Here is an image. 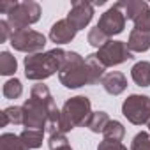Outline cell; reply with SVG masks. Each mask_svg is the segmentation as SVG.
Returning a JSON list of instances; mask_svg holds the SVG:
<instances>
[{"label": "cell", "mask_w": 150, "mask_h": 150, "mask_svg": "<svg viewBox=\"0 0 150 150\" xmlns=\"http://www.w3.org/2000/svg\"><path fill=\"white\" fill-rule=\"evenodd\" d=\"M97 58L104 67H113V65H120L131 58H134L132 51L127 48V42L124 41H108L103 48L97 50Z\"/></svg>", "instance_id": "52a82bcc"}, {"label": "cell", "mask_w": 150, "mask_h": 150, "mask_svg": "<svg viewBox=\"0 0 150 150\" xmlns=\"http://www.w3.org/2000/svg\"><path fill=\"white\" fill-rule=\"evenodd\" d=\"M127 48L132 53H145L150 50V32L132 28L127 39Z\"/></svg>", "instance_id": "4fadbf2b"}, {"label": "cell", "mask_w": 150, "mask_h": 150, "mask_svg": "<svg viewBox=\"0 0 150 150\" xmlns=\"http://www.w3.org/2000/svg\"><path fill=\"white\" fill-rule=\"evenodd\" d=\"M65 53L62 48H53L50 51H41L25 57V76L34 81H42L60 71Z\"/></svg>", "instance_id": "7a4b0ae2"}, {"label": "cell", "mask_w": 150, "mask_h": 150, "mask_svg": "<svg viewBox=\"0 0 150 150\" xmlns=\"http://www.w3.org/2000/svg\"><path fill=\"white\" fill-rule=\"evenodd\" d=\"M131 150H150V134L141 131L132 138Z\"/></svg>", "instance_id": "484cf974"}, {"label": "cell", "mask_w": 150, "mask_h": 150, "mask_svg": "<svg viewBox=\"0 0 150 150\" xmlns=\"http://www.w3.org/2000/svg\"><path fill=\"white\" fill-rule=\"evenodd\" d=\"M92 113V104L87 96H76L64 103L60 110V131L65 134L78 125H85V120Z\"/></svg>", "instance_id": "277c9868"}, {"label": "cell", "mask_w": 150, "mask_h": 150, "mask_svg": "<svg viewBox=\"0 0 150 150\" xmlns=\"http://www.w3.org/2000/svg\"><path fill=\"white\" fill-rule=\"evenodd\" d=\"M87 39H88V44H90V46H94V48H97V50H99V48H103V46L110 41V37H106V35L97 28V25H96L94 28H90V32H88V37H87Z\"/></svg>", "instance_id": "d4e9b609"}, {"label": "cell", "mask_w": 150, "mask_h": 150, "mask_svg": "<svg viewBox=\"0 0 150 150\" xmlns=\"http://www.w3.org/2000/svg\"><path fill=\"white\" fill-rule=\"evenodd\" d=\"M2 122H0V125L6 127L7 124H23V108L21 106H9L6 108L2 113Z\"/></svg>", "instance_id": "ffe728a7"}, {"label": "cell", "mask_w": 150, "mask_h": 150, "mask_svg": "<svg viewBox=\"0 0 150 150\" xmlns=\"http://www.w3.org/2000/svg\"><path fill=\"white\" fill-rule=\"evenodd\" d=\"M2 94H4L6 99H18V97L23 94V85H21V81L16 80V78L6 81V83H4V88H2Z\"/></svg>", "instance_id": "603a6c76"}, {"label": "cell", "mask_w": 150, "mask_h": 150, "mask_svg": "<svg viewBox=\"0 0 150 150\" xmlns=\"http://www.w3.org/2000/svg\"><path fill=\"white\" fill-rule=\"evenodd\" d=\"M122 115L134 125L150 122V97L148 96H129L122 104Z\"/></svg>", "instance_id": "8992f818"}, {"label": "cell", "mask_w": 150, "mask_h": 150, "mask_svg": "<svg viewBox=\"0 0 150 150\" xmlns=\"http://www.w3.org/2000/svg\"><path fill=\"white\" fill-rule=\"evenodd\" d=\"M97 28L106 35V37H113L124 32L125 28V14L122 13V9L113 4L106 13L101 14L99 21H97Z\"/></svg>", "instance_id": "9c48e42d"}, {"label": "cell", "mask_w": 150, "mask_h": 150, "mask_svg": "<svg viewBox=\"0 0 150 150\" xmlns=\"http://www.w3.org/2000/svg\"><path fill=\"white\" fill-rule=\"evenodd\" d=\"M13 35V28L9 27L7 20H0V42H6L7 39H11Z\"/></svg>", "instance_id": "83f0119b"}, {"label": "cell", "mask_w": 150, "mask_h": 150, "mask_svg": "<svg viewBox=\"0 0 150 150\" xmlns=\"http://www.w3.org/2000/svg\"><path fill=\"white\" fill-rule=\"evenodd\" d=\"M94 18V4L85 2V0H76L72 2V7L67 14V21L76 28V30H83Z\"/></svg>", "instance_id": "30bf717a"}, {"label": "cell", "mask_w": 150, "mask_h": 150, "mask_svg": "<svg viewBox=\"0 0 150 150\" xmlns=\"http://www.w3.org/2000/svg\"><path fill=\"white\" fill-rule=\"evenodd\" d=\"M85 60H87V64H88V71H90V80H92V85H97L103 78H104V71H106V67L99 62V58H97V55L96 53H90V55H87L85 57Z\"/></svg>", "instance_id": "e0dca14e"}, {"label": "cell", "mask_w": 150, "mask_h": 150, "mask_svg": "<svg viewBox=\"0 0 150 150\" xmlns=\"http://www.w3.org/2000/svg\"><path fill=\"white\" fill-rule=\"evenodd\" d=\"M97 150H127V146L122 141H111V139H103L97 146Z\"/></svg>", "instance_id": "4316f807"}, {"label": "cell", "mask_w": 150, "mask_h": 150, "mask_svg": "<svg viewBox=\"0 0 150 150\" xmlns=\"http://www.w3.org/2000/svg\"><path fill=\"white\" fill-rule=\"evenodd\" d=\"M76 32L78 30L67 21V18H64V20H58L57 23H53V27L50 28V39L55 44H67L76 37Z\"/></svg>", "instance_id": "8fae6325"}, {"label": "cell", "mask_w": 150, "mask_h": 150, "mask_svg": "<svg viewBox=\"0 0 150 150\" xmlns=\"http://www.w3.org/2000/svg\"><path fill=\"white\" fill-rule=\"evenodd\" d=\"M23 125L27 129H39L51 134L60 131V110L57 108L53 96L42 81L35 83L30 90V97L23 103Z\"/></svg>", "instance_id": "6da1fadb"}, {"label": "cell", "mask_w": 150, "mask_h": 150, "mask_svg": "<svg viewBox=\"0 0 150 150\" xmlns=\"http://www.w3.org/2000/svg\"><path fill=\"white\" fill-rule=\"evenodd\" d=\"M101 85L110 96H120L127 88V78L118 71H111L104 74V78L101 80Z\"/></svg>", "instance_id": "7c38bea8"}, {"label": "cell", "mask_w": 150, "mask_h": 150, "mask_svg": "<svg viewBox=\"0 0 150 150\" xmlns=\"http://www.w3.org/2000/svg\"><path fill=\"white\" fill-rule=\"evenodd\" d=\"M117 6L125 14V20H131V21H134L139 14L150 9V4L143 2V0H120V2H117Z\"/></svg>", "instance_id": "5bb4252c"}, {"label": "cell", "mask_w": 150, "mask_h": 150, "mask_svg": "<svg viewBox=\"0 0 150 150\" xmlns=\"http://www.w3.org/2000/svg\"><path fill=\"white\" fill-rule=\"evenodd\" d=\"M131 76L138 87H150V62H136L131 69Z\"/></svg>", "instance_id": "9a60e30c"}, {"label": "cell", "mask_w": 150, "mask_h": 150, "mask_svg": "<svg viewBox=\"0 0 150 150\" xmlns=\"http://www.w3.org/2000/svg\"><path fill=\"white\" fill-rule=\"evenodd\" d=\"M39 18H41V6L37 2L27 0V2H16L14 9L7 14V23L13 28V32H18L37 23Z\"/></svg>", "instance_id": "5b68a950"}, {"label": "cell", "mask_w": 150, "mask_h": 150, "mask_svg": "<svg viewBox=\"0 0 150 150\" xmlns=\"http://www.w3.org/2000/svg\"><path fill=\"white\" fill-rule=\"evenodd\" d=\"M148 134H150V122H148Z\"/></svg>", "instance_id": "f546056e"}, {"label": "cell", "mask_w": 150, "mask_h": 150, "mask_svg": "<svg viewBox=\"0 0 150 150\" xmlns=\"http://www.w3.org/2000/svg\"><path fill=\"white\" fill-rule=\"evenodd\" d=\"M21 141L27 145L28 150H34V148H39L42 145V139H44V131H39V129H25L21 134H20Z\"/></svg>", "instance_id": "ac0fdd59"}, {"label": "cell", "mask_w": 150, "mask_h": 150, "mask_svg": "<svg viewBox=\"0 0 150 150\" xmlns=\"http://www.w3.org/2000/svg\"><path fill=\"white\" fill-rule=\"evenodd\" d=\"M48 146H50V150H72V146L69 145L64 132L51 134L50 139H48Z\"/></svg>", "instance_id": "cb8c5ba5"}, {"label": "cell", "mask_w": 150, "mask_h": 150, "mask_svg": "<svg viewBox=\"0 0 150 150\" xmlns=\"http://www.w3.org/2000/svg\"><path fill=\"white\" fill-rule=\"evenodd\" d=\"M0 150H28L27 145L21 141L20 134L6 132L0 138Z\"/></svg>", "instance_id": "d6986e66"}, {"label": "cell", "mask_w": 150, "mask_h": 150, "mask_svg": "<svg viewBox=\"0 0 150 150\" xmlns=\"http://www.w3.org/2000/svg\"><path fill=\"white\" fill-rule=\"evenodd\" d=\"M104 139H111V141H122L125 136V127L118 122V120H110V124L106 125L104 132H103Z\"/></svg>", "instance_id": "44dd1931"}, {"label": "cell", "mask_w": 150, "mask_h": 150, "mask_svg": "<svg viewBox=\"0 0 150 150\" xmlns=\"http://www.w3.org/2000/svg\"><path fill=\"white\" fill-rule=\"evenodd\" d=\"M58 80L65 88H80L85 85H92L87 60L76 51H67L64 64L58 71Z\"/></svg>", "instance_id": "3957f363"}, {"label": "cell", "mask_w": 150, "mask_h": 150, "mask_svg": "<svg viewBox=\"0 0 150 150\" xmlns=\"http://www.w3.org/2000/svg\"><path fill=\"white\" fill-rule=\"evenodd\" d=\"M16 69H18V62L9 51L0 53V74L2 76H11L16 72Z\"/></svg>", "instance_id": "7402d4cb"}, {"label": "cell", "mask_w": 150, "mask_h": 150, "mask_svg": "<svg viewBox=\"0 0 150 150\" xmlns=\"http://www.w3.org/2000/svg\"><path fill=\"white\" fill-rule=\"evenodd\" d=\"M110 115L106 113V111H92L90 113V117L85 120V125L83 127H88L92 132H104V129H106V125L110 124Z\"/></svg>", "instance_id": "2e32d148"}, {"label": "cell", "mask_w": 150, "mask_h": 150, "mask_svg": "<svg viewBox=\"0 0 150 150\" xmlns=\"http://www.w3.org/2000/svg\"><path fill=\"white\" fill-rule=\"evenodd\" d=\"M16 2H0V13L2 14H9L13 9H14Z\"/></svg>", "instance_id": "f1b7e54d"}, {"label": "cell", "mask_w": 150, "mask_h": 150, "mask_svg": "<svg viewBox=\"0 0 150 150\" xmlns=\"http://www.w3.org/2000/svg\"><path fill=\"white\" fill-rule=\"evenodd\" d=\"M9 41H11V46L16 51H23V53H28V55L41 53V50H44V46H46V37L41 32L30 30V28L13 32Z\"/></svg>", "instance_id": "ba28073f"}]
</instances>
